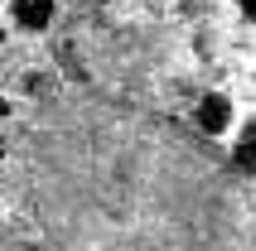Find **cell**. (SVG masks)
Segmentation results:
<instances>
[{
  "instance_id": "1",
  "label": "cell",
  "mask_w": 256,
  "mask_h": 251,
  "mask_svg": "<svg viewBox=\"0 0 256 251\" xmlns=\"http://www.w3.org/2000/svg\"><path fill=\"white\" fill-rule=\"evenodd\" d=\"M24 198L54 251H256L242 174L203 136L106 97L29 116Z\"/></svg>"
},
{
  "instance_id": "2",
  "label": "cell",
  "mask_w": 256,
  "mask_h": 251,
  "mask_svg": "<svg viewBox=\"0 0 256 251\" xmlns=\"http://www.w3.org/2000/svg\"><path fill=\"white\" fill-rule=\"evenodd\" d=\"M237 121H242V106H237V97L222 92V87H208V92H198V97L188 102V130L203 136L208 145H218V140L228 145Z\"/></svg>"
},
{
  "instance_id": "3",
  "label": "cell",
  "mask_w": 256,
  "mask_h": 251,
  "mask_svg": "<svg viewBox=\"0 0 256 251\" xmlns=\"http://www.w3.org/2000/svg\"><path fill=\"white\" fill-rule=\"evenodd\" d=\"M58 20V0H10L5 5V24H10V34H48Z\"/></svg>"
},
{
  "instance_id": "4",
  "label": "cell",
  "mask_w": 256,
  "mask_h": 251,
  "mask_svg": "<svg viewBox=\"0 0 256 251\" xmlns=\"http://www.w3.org/2000/svg\"><path fill=\"white\" fill-rule=\"evenodd\" d=\"M228 164L242 179H256V116H242L237 130L228 136Z\"/></svg>"
},
{
  "instance_id": "5",
  "label": "cell",
  "mask_w": 256,
  "mask_h": 251,
  "mask_svg": "<svg viewBox=\"0 0 256 251\" xmlns=\"http://www.w3.org/2000/svg\"><path fill=\"white\" fill-rule=\"evenodd\" d=\"M232 10H237V20H242V24L256 29V0H232Z\"/></svg>"
},
{
  "instance_id": "6",
  "label": "cell",
  "mask_w": 256,
  "mask_h": 251,
  "mask_svg": "<svg viewBox=\"0 0 256 251\" xmlns=\"http://www.w3.org/2000/svg\"><path fill=\"white\" fill-rule=\"evenodd\" d=\"M14 34H10V24H5V20H0V54H5V44H10Z\"/></svg>"
},
{
  "instance_id": "7",
  "label": "cell",
  "mask_w": 256,
  "mask_h": 251,
  "mask_svg": "<svg viewBox=\"0 0 256 251\" xmlns=\"http://www.w3.org/2000/svg\"><path fill=\"white\" fill-rule=\"evenodd\" d=\"M14 116V106H10V97H0V121H10Z\"/></svg>"
}]
</instances>
